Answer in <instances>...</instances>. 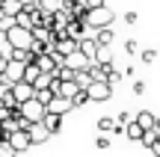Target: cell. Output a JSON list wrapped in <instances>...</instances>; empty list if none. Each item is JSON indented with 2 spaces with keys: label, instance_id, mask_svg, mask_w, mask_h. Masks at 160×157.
<instances>
[{
  "label": "cell",
  "instance_id": "cell-1",
  "mask_svg": "<svg viewBox=\"0 0 160 157\" xmlns=\"http://www.w3.org/2000/svg\"><path fill=\"white\" fill-rule=\"evenodd\" d=\"M113 21H116V15H113V9L110 6H98V9H89L86 12V24H89V30H104V27H113Z\"/></svg>",
  "mask_w": 160,
  "mask_h": 157
},
{
  "label": "cell",
  "instance_id": "cell-2",
  "mask_svg": "<svg viewBox=\"0 0 160 157\" xmlns=\"http://www.w3.org/2000/svg\"><path fill=\"white\" fill-rule=\"evenodd\" d=\"M6 33H9V42H12V47H33V42H36V33H33L30 27H21V24L9 27Z\"/></svg>",
  "mask_w": 160,
  "mask_h": 157
},
{
  "label": "cell",
  "instance_id": "cell-3",
  "mask_svg": "<svg viewBox=\"0 0 160 157\" xmlns=\"http://www.w3.org/2000/svg\"><path fill=\"white\" fill-rule=\"evenodd\" d=\"M21 113H24V119L27 122H45V116H48V104H42L39 98H33V101H27V104H21Z\"/></svg>",
  "mask_w": 160,
  "mask_h": 157
},
{
  "label": "cell",
  "instance_id": "cell-4",
  "mask_svg": "<svg viewBox=\"0 0 160 157\" xmlns=\"http://www.w3.org/2000/svg\"><path fill=\"white\" fill-rule=\"evenodd\" d=\"M86 92H89L92 101H110V98H113V83H107V80H95L89 89H86Z\"/></svg>",
  "mask_w": 160,
  "mask_h": 157
},
{
  "label": "cell",
  "instance_id": "cell-5",
  "mask_svg": "<svg viewBox=\"0 0 160 157\" xmlns=\"http://www.w3.org/2000/svg\"><path fill=\"white\" fill-rule=\"evenodd\" d=\"M36 95H39V89H36L33 83H27V80L15 83V101L18 104H27V101H33Z\"/></svg>",
  "mask_w": 160,
  "mask_h": 157
},
{
  "label": "cell",
  "instance_id": "cell-6",
  "mask_svg": "<svg viewBox=\"0 0 160 157\" xmlns=\"http://www.w3.org/2000/svg\"><path fill=\"white\" fill-rule=\"evenodd\" d=\"M51 51L62 53V56H71V53H77V51H80V42H77V39H71V36H65V39H57V45H53Z\"/></svg>",
  "mask_w": 160,
  "mask_h": 157
},
{
  "label": "cell",
  "instance_id": "cell-7",
  "mask_svg": "<svg viewBox=\"0 0 160 157\" xmlns=\"http://www.w3.org/2000/svg\"><path fill=\"white\" fill-rule=\"evenodd\" d=\"M51 136H53V134L45 128V122H36V125H30V140H33V145H42V142H48Z\"/></svg>",
  "mask_w": 160,
  "mask_h": 157
},
{
  "label": "cell",
  "instance_id": "cell-8",
  "mask_svg": "<svg viewBox=\"0 0 160 157\" xmlns=\"http://www.w3.org/2000/svg\"><path fill=\"white\" fill-rule=\"evenodd\" d=\"M65 65H68V68H74V71H86L92 65V59L86 56L83 51H77V53H71V56H65Z\"/></svg>",
  "mask_w": 160,
  "mask_h": 157
},
{
  "label": "cell",
  "instance_id": "cell-9",
  "mask_svg": "<svg viewBox=\"0 0 160 157\" xmlns=\"http://www.w3.org/2000/svg\"><path fill=\"white\" fill-rule=\"evenodd\" d=\"M9 142L15 145V151L21 154V151H27L30 145H33V140H30V130H15V134L9 136Z\"/></svg>",
  "mask_w": 160,
  "mask_h": 157
},
{
  "label": "cell",
  "instance_id": "cell-10",
  "mask_svg": "<svg viewBox=\"0 0 160 157\" xmlns=\"http://www.w3.org/2000/svg\"><path fill=\"white\" fill-rule=\"evenodd\" d=\"M24 71H27V65H24V62H18V59H9V68H6V80L21 83V80H24Z\"/></svg>",
  "mask_w": 160,
  "mask_h": 157
},
{
  "label": "cell",
  "instance_id": "cell-11",
  "mask_svg": "<svg viewBox=\"0 0 160 157\" xmlns=\"http://www.w3.org/2000/svg\"><path fill=\"white\" fill-rule=\"evenodd\" d=\"M68 110H74V104H71V98H62V95H57V98L48 104V113H59V116H65Z\"/></svg>",
  "mask_w": 160,
  "mask_h": 157
},
{
  "label": "cell",
  "instance_id": "cell-12",
  "mask_svg": "<svg viewBox=\"0 0 160 157\" xmlns=\"http://www.w3.org/2000/svg\"><path fill=\"white\" fill-rule=\"evenodd\" d=\"M86 30H89V24H86L83 18H74V21H71L68 27H65V33H68L71 39H77V42H80V39H86V36H83Z\"/></svg>",
  "mask_w": 160,
  "mask_h": 157
},
{
  "label": "cell",
  "instance_id": "cell-13",
  "mask_svg": "<svg viewBox=\"0 0 160 157\" xmlns=\"http://www.w3.org/2000/svg\"><path fill=\"white\" fill-rule=\"evenodd\" d=\"M157 119H160V116H154L151 110H139V113H137V122L142 125L145 130H154V128H157Z\"/></svg>",
  "mask_w": 160,
  "mask_h": 157
},
{
  "label": "cell",
  "instance_id": "cell-14",
  "mask_svg": "<svg viewBox=\"0 0 160 157\" xmlns=\"http://www.w3.org/2000/svg\"><path fill=\"white\" fill-rule=\"evenodd\" d=\"M80 51H83L86 56L95 62V59H98V51H101V45H98L95 39H80Z\"/></svg>",
  "mask_w": 160,
  "mask_h": 157
},
{
  "label": "cell",
  "instance_id": "cell-15",
  "mask_svg": "<svg viewBox=\"0 0 160 157\" xmlns=\"http://www.w3.org/2000/svg\"><path fill=\"white\" fill-rule=\"evenodd\" d=\"M98 134H119V122L110 116H101L98 119Z\"/></svg>",
  "mask_w": 160,
  "mask_h": 157
},
{
  "label": "cell",
  "instance_id": "cell-16",
  "mask_svg": "<svg viewBox=\"0 0 160 157\" xmlns=\"http://www.w3.org/2000/svg\"><path fill=\"white\" fill-rule=\"evenodd\" d=\"M125 136H128V140H137V142H142V136H145V128H142L139 122H131V125L125 128Z\"/></svg>",
  "mask_w": 160,
  "mask_h": 157
},
{
  "label": "cell",
  "instance_id": "cell-17",
  "mask_svg": "<svg viewBox=\"0 0 160 157\" xmlns=\"http://www.w3.org/2000/svg\"><path fill=\"white\" fill-rule=\"evenodd\" d=\"M45 128L51 130V134H59V128H62V116H59V113H48V116H45Z\"/></svg>",
  "mask_w": 160,
  "mask_h": 157
},
{
  "label": "cell",
  "instance_id": "cell-18",
  "mask_svg": "<svg viewBox=\"0 0 160 157\" xmlns=\"http://www.w3.org/2000/svg\"><path fill=\"white\" fill-rule=\"evenodd\" d=\"M95 42H98L101 47H110V45H113V27L98 30V33H95Z\"/></svg>",
  "mask_w": 160,
  "mask_h": 157
},
{
  "label": "cell",
  "instance_id": "cell-19",
  "mask_svg": "<svg viewBox=\"0 0 160 157\" xmlns=\"http://www.w3.org/2000/svg\"><path fill=\"white\" fill-rule=\"evenodd\" d=\"M42 12H48V15H57L59 9H62V0H42Z\"/></svg>",
  "mask_w": 160,
  "mask_h": 157
},
{
  "label": "cell",
  "instance_id": "cell-20",
  "mask_svg": "<svg viewBox=\"0 0 160 157\" xmlns=\"http://www.w3.org/2000/svg\"><path fill=\"white\" fill-rule=\"evenodd\" d=\"M89 92H86V89H80V92L74 95V98H71V104H74V110H77V107H83V104H89Z\"/></svg>",
  "mask_w": 160,
  "mask_h": 157
},
{
  "label": "cell",
  "instance_id": "cell-21",
  "mask_svg": "<svg viewBox=\"0 0 160 157\" xmlns=\"http://www.w3.org/2000/svg\"><path fill=\"white\" fill-rule=\"evenodd\" d=\"M0 157H18V151H15V145H12L9 140H3V142H0Z\"/></svg>",
  "mask_w": 160,
  "mask_h": 157
},
{
  "label": "cell",
  "instance_id": "cell-22",
  "mask_svg": "<svg viewBox=\"0 0 160 157\" xmlns=\"http://www.w3.org/2000/svg\"><path fill=\"white\" fill-rule=\"evenodd\" d=\"M95 62H101V65H110L113 62V53H110V47H101V51H98V59Z\"/></svg>",
  "mask_w": 160,
  "mask_h": 157
},
{
  "label": "cell",
  "instance_id": "cell-23",
  "mask_svg": "<svg viewBox=\"0 0 160 157\" xmlns=\"http://www.w3.org/2000/svg\"><path fill=\"white\" fill-rule=\"evenodd\" d=\"M116 122H119L122 128H128V125H131V122H137V116H131V113H128V110H122L119 116H116Z\"/></svg>",
  "mask_w": 160,
  "mask_h": 157
},
{
  "label": "cell",
  "instance_id": "cell-24",
  "mask_svg": "<svg viewBox=\"0 0 160 157\" xmlns=\"http://www.w3.org/2000/svg\"><path fill=\"white\" fill-rule=\"evenodd\" d=\"M139 59H142L145 65H148V62H154V59H157V51H142V53H139Z\"/></svg>",
  "mask_w": 160,
  "mask_h": 157
},
{
  "label": "cell",
  "instance_id": "cell-25",
  "mask_svg": "<svg viewBox=\"0 0 160 157\" xmlns=\"http://www.w3.org/2000/svg\"><path fill=\"white\" fill-rule=\"evenodd\" d=\"M95 148H101V151H104V148H110V136H107V134H101V136L95 140Z\"/></svg>",
  "mask_w": 160,
  "mask_h": 157
},
{
  "label": "cell",
  "instance_id": "cell-26",
  "mask_svg": "<svg viewBox=\"0 0 160 157\" xmlns=\"http://www.w3.org/2000/svg\"><path fill=\"white\" fill-rule=\"evenodd\" d=\"M86 9H98V6H104V0H83Z\"/></svg>",
  "mask_w": 160,
  "mask_h": 157
},
{
  "label": "cell",
  "instance_id": "cell-27",
  "mask_svg": "<svg viewBox=\"0 0 160 157\" xmlns=\"http://www.w3.org/2000/svg\"><path fill=\"white\" fill-rule=\"evenodd\" d=\"M125 51H128V53H137V42L128 39V42H125Z\"/></svg>",
  "mask_w": 160,
  "mask_h": 157
},
{
  "label": "cell",
  "instance_id": "cell-28",
  "mask_svg": "<svg viewBox=\"0 0 160 157\" xmlns=\"http://www.w3.org/2000/svg\"><path fill=\"white\" fill-rule=\"evenodd\" d=\"M133 92H137V95H145V83L137 80V83H133Z\"/></svg>",
  "mask_w": 160,
  "mask_h": 157
},
{
  "label": "cell",
  "instance_id": "cell-29",
  "mask_svg": "<svg viewBox=\"0 0 160 157\" xmlns=\"http://www.w3.org/2000/svg\"><path fill=\"white\" fill-rule=\"evenodd\" d=\"M6 140V128H3V122H0V142Z\"/></svg>",
  "mask_w": 160,
  "mask_h": 157
},
{
  "label": "cell",
  "instance_id": "cell-30",
  "mask_svg": "<svg viewBox=\"0 0 160 157\" xmlns=\"http://www.w3.org/2000/svg\"><path fill=\"white\" fill-rule=\"evenodd\" d=\"M27 3H42V0H27Z\"/></svg>",
  "mask_w": 160,
  "mask_h": 157
},
{
  "label": "cell",
  "instance_id": "cell-31",
  "mask_svg": "<svg viewBox=\"0 0 160 157\" xmlns=\"http://www.w3.org/2000/svg\"><path fill=\"white\" fill-rule=\"evenodd\" d=\"M0 30H3V18H0Z\"/></svg>",
  "mask_w": 160,
  "mask_h": 157
},
{
  "label": "cell",
  "instance_id": "cell-32",
  "mask_svg": "<svg viewBox=\"0 0 160 157\" xmlns=\"http://www.w3.org/2000/svg\"><path fill=\"white\" fill-rule=\"evenodd\" d=\"M3 59H6V56H3V53H0V62H3Z\"/></svg>",
  "mask_w": 160,
  "mask_h": 157
},
{
  "label": "cell",
  "instance_id": "cell-33",
  "mask_svg": "<svg viewBox=\"0 0 160 157\" xmlns=\"http://www.w3.org/2000/svg\"><path fill=\"white\" fill-rule=\"evenodd\" d=\"M157 130H160V119H157Z\"/></svg>",
  "mask_w": 160,
  "mask_h": 157
},
{
  "label": "cell",
  "instance_id": "cell-34",
  "mask_svg": "<svg viewBox=\"0 0 160 157\" xmlns=\"http://www.w3.org/2000/svg\"><path fill=\"white\" fill-rule=\"evenodd\" d=\"M0 9H3V0H0Z\"/></svg>",
  "mask_w": 160,
  "mask_h": 157
},
{
  "label": "cell",
  "instance_id": "cell-35",
  "mask_svg": "<svg viewBox=\"0 0 160 157\" xmlns=\"http://www.w3.org/2000/svg\"><path fill=\"white\" fill-rule=\"evenodd\" d=\"M0 107H3V104H0Z\"/></svg>",
  "mask_w": 160,
  "mask_h": 157
}]
</instances>
